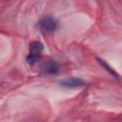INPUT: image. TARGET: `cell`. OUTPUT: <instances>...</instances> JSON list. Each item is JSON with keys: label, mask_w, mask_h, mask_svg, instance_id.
I'll use <instances>...</instances> for the list:
<instances>
[{"label": "cell", "mask_w": 122, "mask_h": 122, "mask_svg": "<svg viewBox=\"0 0 122 122\" xmlns=\"http://www.w3.org/2000/svg\"><path fill=\"white\" fill-rule=\"evenodd\" d=\"M44 50V46L39 41H33L30 44V51L27 56V62L29 65L32 66L35 63H37L41 56Z\"/></svg>", "instance_id": "1"}, {"label": "cell", "mask_w": 122, "mask_h": 122, "mask_svg": "<svg viewBox=\"0 0 122 122\" xmlns=\"http://www.w3.org/2000/svg\"><path fill=\"white\" fill-rule=\"evenodd\" d=\"M57 27H58L57 21L53 17H51V16L44 17L38 22V29L43 33H47V34L52 33L53 31L56 30Z\"/></svg>", "instance_id": "2"}, {"label": "cell", "mask_w": 122, "mask_h": 122, "mask_svg": "<svg viewBox=\"0 0 122 122\" xmlns=\"http://www.w3.org/2000/svg\"><path fill=\"white\" fill-rule=\"evenodd\" d=\"M60 85L65 88H69V89H77V88L84 87L86 85V83L81 78L72 77V78H69V79H65V80L61 81Z\"/></svg>", "instance_id": "3"}, {"label": "cell", "mask_w": 122, "mask_h": 122, "mask_svg": "<svg viewBox=\"0 0 122 122\" xmlns=\"http://www.w3.org/2000/svg\"><path fill=\"white\" fill-rule=\"evenodd\" d=\"M42 71H44V73L49 74V75H55L59 72L60 71V67L59 65L54 62V61H47L43 64L42 66Z\"/></svg>", "instance_id": "4"}, {"label": "cell", "mask_w": 122, "mask_h": 122, "mask_svg": "<svg viewBox=\"0 0 122 122\" xmlns=\"http://www.w3.org/2000/svg\"><path fill=\"white\" fill-rule=\"evenodd\" d=\"M98 60V63L105 69V71H107L110 74H112L113 77H116V78H118V74L116 73V71H114V69H112V67H110V65L107 63V62H105L104 60H102V59H97Z\"/></svg>", "instance_id": "5"}]
</instances>
